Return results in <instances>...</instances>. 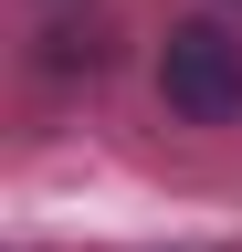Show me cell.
I'll return each mask as SVG.
<instances>
[{"instance_id": "obj_1", "label": "cell", "mask_w": 242, "mask_h": 252, "mask_svg": "<svg viewBox=\"0 0 242 252\" xmlns=\"http://www.w3.org/2000/svg\"><path fill=\"white\" fill-rule=\"evenodd\" d=\"M158 84H169V105L190 116V126H232V116H242V32L179 21L169 53H158Z\"/></svg>"}]
</instances>
